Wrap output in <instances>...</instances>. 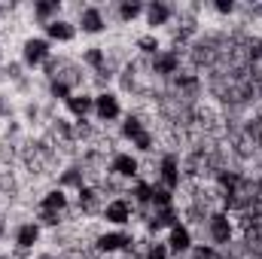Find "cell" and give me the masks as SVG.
<instances>
[{
    "mask_svg": "<svg viewBox=\"0 0 262 259\" xmlns=\"http://www.w3.org/2000/svg\"><path fill=\"white\" fill-rule=\"evenodd\" d=\"M143 131H146V128H143V122H140L137 116H125V119H122V137H125V140L134 143Z\"/></svg>",
    "mask_w": 262,
    "mask_h": 259,
    "instance_id": "22",
    "label": "cell"
},
{
    "mask_svg": "<svg viewBox=\"0 0 262 259\" xmlns=\"http://www.w3.org/2000/svg\"><path fill=\"white\" fill-rule=\"evenodd\" d=\"M3 235H6V223L0 220V241H3Z\"/></svg>",
    "mask_w": 262,
    "mask_h": 259,
    "instance_id": "31",
    "label": "cell"
},
{
    "mask_svg": "<svg viewBox=\"0 0 262 259\" xmlns=\"http://www.w3.org/2000/svg\"><path fill=\"white\" fill-rule=\"evenodd\" d=\"M95 198H98V192H95V189H89V186H82V189H79V207H85V210H92V207H95Z\"/></svg>",
    "mask_w": 262,
    "mask_h": 259,
    "instance_id": "25",
    "label": "cell"
},
{
    "mask_svg": "<svg viewBox=\"0 0 262 259\" xmlns=\"http://www.w3.org/2000/svg\"><path fill=\"white\" fill-rule=\"evenodd\" d=\"M95 116L101 122H116L122 116V104L116 92H98L95 95Z\"/></svg>",
    "mask_w": 262,
    "mask_h": 259,
    "instance_id": "2",
    "label": "cell"
},
{
    "mask_svg": "<svg viewBox=\"0 0 262 259\" xmlns=\"http://www.w3.org/2000/svg\"><path fill=\"white\" fill-rule=\"evenodd\" d=\"M82 61L92 67L95 73H107V52H104L101 46H92V49H85V52H82ZM107 76H110V73H107Z\"/></svg>",
    "mask_w": 262,
    "mask_h": 259,
    "instance_id": "17",
    "label": "cell"
},
{
    "mask_svg": "<svg viewBox=\"0 0 262 259\" xmlns=\"http://www.w3.org/2000/svg\"><path fill=\"white\" fill-rule=\"evenodd\" d=\"M213 9H216L220 15H229V12H235V3H232V0H216Z\"/></svg>",
    "mask_w": 262,
    "mask_h": 259,
    "instance_id": "30",
    "label": "cell"
},
{
    "mask_svg": "<svg viewBox=\"0 0 262 259\" xmlns=\"http://www.w3.org/2000/svg\"><path fill=\"white\" fill-rule=\"evenodd\" d=\"M177 61H180V58H177L174 52H165V49H162V52L152 58V70H156V73H162V76H168V73H174V70H177Z\"/></svg>",
    "mask_w": 262,
    "mask_h": 259,
    "instance_id": "19",
    "label": "cell"
},
{
    "mask_svg": "<svg viewBox=\"0 0 262 259\" xmlns=\"http://www.w3.org/2000/svg\"><path fill=\"white\" fill-rule=\"evenodd\" d=\"M43 31H46V40H49V43H70V40L76 37V25L67 21V18H55V21L46 25Z\"/></svg>",
    "mask_w": 262,
    "mask_h": 259,
    "instance_id": "12",
    "label": "cell"
},
{
    "mask_svg": "<svg viewBox=\"0 0 262 259\" xmlns=\"http://www.w3.org/2000/svg\"><path fill=\"white\" fill-rule=\"evenodd\" d=\"M143 15H146V25L156 31V28H162V25H168V21H171L174 9H171L168 3H162V0H152L149 6H143Z\"/></svg>",
    "mask_w": 262,
    "mask_h": 259,
    "instance_id": "13",
    "label": "cell"
},
{
    "mask_svg": "<svg viewBox=\"0 0 262 259\" xmlns=\"http://www.w3.org/2000/svg\"><path fill=\"white\" fill-rule=\"evenodd\" d=\"M259 143H262V134H259Z\"/></svg>",
    "mask_w": 262,
    "mask_h": 259,
    "instance_id": "32",
    "label": "cell"
},
{
    "mask_svg": "<svg viewBox=\"0 0 262 259\" xmlns=\"http://www.w3.org/2000/svg\"><path fill=\"white\" fill-rule=\"evenodd\" d=\"M174 223H180L177 220V213H174V207H156V213L149 217V232H162V229H171Z\"/></svg>",
    "mask_w": 262,
    "mask_h": 259,
    "instance_id": "16",
    "label": "cell"
},
{
    "mask_svg": "<svg viewBox=\"0 0 262 259\" xmlns=\"http://www.w3.org/2000/svg\"><path fill=\"white\" fill-rule=\"evenodd\" d=\"M137 49H140V52H146V55H152V58H156V55L162 52V46H159V37H156V34L137 37Z\"/></svg>",
    "mask_w": 262,
    "mask_h": 259,
    "instance_id": "23",
    "label": "cell"
},
{
    "mask_svg": "<svg viewBox=\"0 0 262 259\" xmlns=\"http://www.w3.org/2000/svg\"><path fill=\"white\" fill-rule=\"evenodd\" d=\"M49 92H52V98H61V101H67V98L73 95V89L67 85L64 79H52V82H49Z\"/></svg>",
    "mask_w": 262,
    "mask_h": 259,
    "instance_id": "24",
    "label": "cell"
},
{
    "mask_svg": "<svg viewBox=\"0 0 262 259\" xmlns=\"http://www.w3.org/2000/svg\"><path fill=\"white\" fill-rule=\"evenodd\" d=\"M192 256L195 259H216V250H213V244H195L192 247Z\"/></svg>",
    "mask_w": 262,
    "mask_h": 259,
    "instance_id": "26",
    "label": "cell"
},
{
    "mask_svg": "<svg viewBox=\"0 0 262 259\" xmlns=\"http://www.w3.org/2000/svg\"><path fill=\"white\" fill-rule=\"evenodd\" d=\"M64 107H67L70 116H76L79 122H85V116L95 113V95H89V92H73L64 101Z\"/></svg>",
    "mask_w": 262,
    "mask_h": 259,
    "instance_id": "7",
    "label": "cell"
},
{
    "mask_svg": "<svg viewBox=\"0 0 262 259\" xmlns=\"http://www.w3.org/2000/svg\"><path fill=\"white\" fill-rule=\"evenodd\" d=\"M168 256H171L168 244H152V247L146 250V259H168Z\"/></svg>",
    "mask_w": 262,
    "mask_h": 259,
    "instance_id": "27",
    "label": "cell"
},
{
    "mask_svg": "<svg viewBox=\"0 0 262 259\" xmlns=\"http://www.w3.org/2000/svg\"><path fill=\"white\" fill-rule=\"evenodd\" d=\"M0 259H9V256H0Z\"/></svg>",
    "mask_w": 262,
    "mask_h": 259,
    "instance_id": "34",
    "label": "cell"
},
{
    "mask_svg": "<svg viewBox=\"0 0 262 259\" xmlns=\"http://www.w3.org/2000/svg\"><path fill=\"white\" fill-rule=\"evenodd\" d=\"M82 186H85V177H82V168H76V165L67 168L64 174L58 177V189H64V192L67 189H76V192H79Z\"/></svg>",
    "mask_w": 262,
    "mask_h": 259,
    "instance_id": "18",
    "label": "cell"
},
{
    "mask_svg": "<svg viewBox=\"0 0 262 259\" xmlns=\"http://www.w3.org/2000/svg\"><path fill=\"white\" fill-rule=\"evenodd\" d=\"M79 28H82V34H104L107 31V18H104V12L98 9V6H85L82 9V15H79Z\"/></svg>",
    "mask_w": 262,
    "mask_h": 259,
    "instance_id": "9",
    "label": "cell"
},
{
    "mask_svg": "<svg viewBox=\"0 0 262 259\" xmlns=\"http://www.w3.org/2000/svg\"><path fill=\"white\" fill-rule=\"evenodd\" d=\"M131 146H134V149H140V153L152 149V134H149V131H143V134H140V137H137V140H134Z\"/></svg>",
    "mask_w": 262,
    "mask_h": 259,
    "instance_id": "28",
    "label": "cell"
},
{
    "mask_svg": "<svg viewBox=\"0 0 262 259\" xmlns=\"http://www.w3.org/2000/svg\"><path fill=\"white\" fill-rule=\"evenodd\" d=\"M207 232H210L213 247L229 244V241H232V223H229V213H213L210 223H207Z\"/></svg>",
    "mask_w": 262,
    "mask_h": 259,
    "instance_id": "8",
    "label": "cell"
},
{
    "mask_svg": "<svg viewBox=\"0 0 262 259\" xmlns=\"http://www.w3.org/2000/svg\"><path fill=\"white\" fill-rule=\"evenodd\" d=\"M37 241H40V223H37V220H28V223L15 226V247H18L21 253L31 250Z\"/></svg>",
    "mask_w": 262,
    "mask_h": 259,
    "instance_id": "11",
    "label": "cell"
},
{
    "mask_svg": "<svg viewBox=\"0 0 262 259\" xmlns=\"http://www.w3.org/2000/svg\"><path fill=\"white\" fill-rule=\"evenodd\" d=\"M43 259H52V256H43Z\"/></svg>",
    "mask_w": 262,
    "mask_h": 259,
    "instance_id": "33",
    "label": "cell"
},
{
    "mask_svg": "<svg viewBox=\"0 0 262 259\" xmlns=\"http://www.w3.org/2000/svg\"><path fill=\"white\" fill-rule=\"evenodd\" d=\"M67 204H70V198H67L64 189H49V192L43 195V201H40V210H49V213H64Z\"/></svg>",
    "mask_w": 262,
    "mask_h": 259,
    "instance_id": "15",
    "label": "cell"
},
{
    "mask_svg": "<svg viewBox=\"0 0 262 259\" xmlns=\"http://www.w3.org/2000/svg\"><path fill=\"white\" fill-rule=\"evenodd\" d=\"M34 18L46 28V25H52L55 18H61V0H43V3H37L34 6Z\"/></svg>",
    "mask_w": 262,
    "mask_h": 259,
    "instance_id": "14",
    "label": "cell"
},
{
    "mask_svg": "<svg viewBox=\"0 0 262 259\" xmlns=\"http://www.w3.org/2000/svg\"><path fill=\"white\" fill-rule=\"evenodd\" d=\"M110 171H113L116 177H122V180H134L137 171H140V165H137V159H134L131 153H116V156L110 159Z\"/></svg>",
    "mask_w": 262,
    "mask_h": 259,
    "instance_id": "10",
    "label": "cell"
},
{
    "mask_svg": "<svg viewBox=\"0 0 262 259\" xmlns=\"http://www.w3.org/2000/svg\"><path fill=\"white\" fill-rule=\"evenodd\" d=\"M168 250L171 253H189L195 244H192V232H189V226H183V223H174L171 229H168Z\"/></svg>",
    "mask_w": 262,
    "mask_h": 259,
    "instance_id": "6",
    "label": "cell"
},
{
    "mask_svg": "<svg viewBox=\"0 0 262 259\" xmlns=\"http://www.w3.org/2000/svg\"><path fill=\"white\" fill-rule=\"evenodd\" d=\"M104 220L110 223V226H116V229H125L131 223V213H134V204H131L128 198H113V201H107L104 204Z\"/></svg>",
    "mask_w": 262,
    "mask_h": 259,
    "instance_id": "3",
    "label": "cell"
},
{
    "mask_svg": "<svg viewBox=\"0 0 262 259\" xmlns=\"http://www.w3.org/2000/svg\"><path fill=\"white\" fill-rule=\"evenodd\" d=\"M134 244V238H131L125 229H113V232H104V235H98V241H95V247H98V253H119V250H125Z\"/></svg>",
    "mask_w": 262,
    "mask_h": 259,
    "instance_id": "4",
    "label": "cell"
},
{
    "mask_svg": "<svg viewBox=\"0 0 262 259\" xmlns=\"http://www.w3.org/2000/svg\"><path fill=\"white\" fill-rule=\"evenodd\" d=\"M159 180H162V186H165L168 192H174V189L180 186V159H177L174 153L162 156V165H159Z\"/></svg>",
    "mask_w": 262,
    "mask_h": 259,
    "instance_id": "5",
    "label": "cell"
},
{
    "mask_svg": "<svg viewBox=\"0 0 262 259\" xmlns=\"http://www.w3.org/2000/svg\"><path fill=\"white\" fill-rule=\"evenodd\" d=\"M61 223V213H49V210H40V226H58Z\"/></svg>",
    "mask_w": 262,
    "mask_h": 259,
    "instance_id": "29",
    "label": "cell"
},
{
    "mask_svg": "<svg viewBox=\"0 0 262 259\" xmlns=\"http://www.w3.org/2000/svg\"><path fill=\"white\" fill-rule=\"evenodd\" d=\"M152 204V183H143V180H137L134 186H131V204Z\"/></svg>",
    "mask_w": 262,
    "mask_h": 259,
    "instance_id": "21",
    "label": "cell"
},
{
    "mask_svg": "<svg viewBox=\"0 0 262 259\" xmlns=\"http://www.w3.org/2000/svg\"><path fill=\"white\" fill-rule=\"evenodd\" d=\"M52 58V43L46 37H28L25 46H21V61L28 67H40V64H49Z\"/></svg>",
    "mask_w": 262,
    "mask_h": 259,
    "instance_id": "1",
    "label": "cell"
},
{
    "mask_svg": "<svg viewBox=\"0 0 262 259\" xmlns=\"http://www.w3.org/2000/svg\"><path fill=\"white\" fill-rule=\"evenodd\" d=\"M116 12H119V21L128 25V21H134L137 15H143V6H140L137 0H122V3L116 6Z\"/></svg>",
    "mask_w": 262,
    "mask_h": 259,
    "instance_id": "20",
    "label": "cell"
}]
</instances>
